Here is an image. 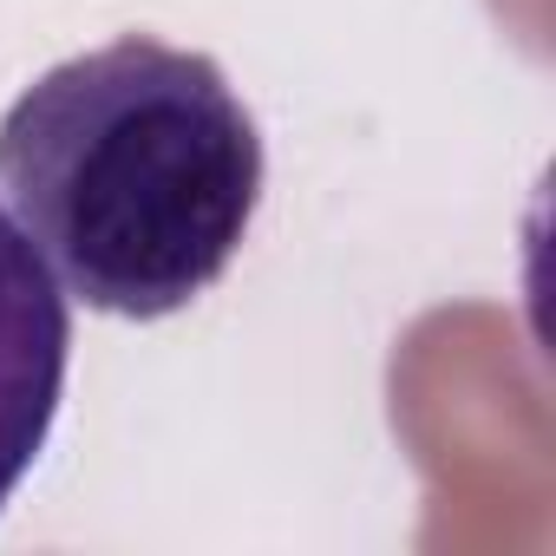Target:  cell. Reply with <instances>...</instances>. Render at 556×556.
I'll return each mask as SVG.
<instances>
[{
	"instance_id": "1",
	"label": "cell",
	"mask_w": 556,
	"mask_h": 556,
	"mask_svg": "<svg viewBox=\"0 0 556 556\" xmlns=\"http://www.w3.org/2000/svg\"><path fill=\"white\" fill-rule=\"evenodd\" d=\"M0 203L66 302L164 321L210 295L262 210V131L210 53L118 34L0 112Z\"/></svg>"
},
{
	"instance_id": "2",
	"label": "cell",
	"mask_w": 556,
	"mask_h": 556,
	"mask_svg": "<svg viewBox=\"0 0 556 556\" xmlns=\"http://www.w3.org/2000/svg\"><path fill=\"white\" fill-rule=\"evenodd\" d=\"M73 374V308L0 203V510L34 478Z\"/></svg>"
}]
</instances>
